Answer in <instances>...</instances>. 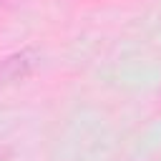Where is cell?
<instances>
[{"instance_id": "2", "label": "cell", "mask_w": 161, "mask_h": 161, "mask_svg": "<svg viewBox=\"0 0 161 161\" xmlns=\"http://www.w3.org/2000/svg\"><path fill=\"white\" fill-rule=\"evenodd\" d=\"M10 156H13V148L10 146H0V161H10Z\"/></svg>"}, {"instance_id": "1", "label": "cell", "mask_w": 161, "mask_h": 161, "mask_svg": "<svg viewBox=\"0 0 161 161\" xmlns=\"http://www.w3.org/2000/svg\"><path fill=\"white\" fill-rule=\"evenodd\" d=\"M38 63V53L25 48V50H18L13 55H8L3 63H0V80L3 83H15V80H23L33 73Z\"/></svg>"}]
</instances>
